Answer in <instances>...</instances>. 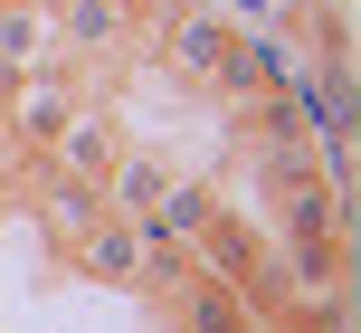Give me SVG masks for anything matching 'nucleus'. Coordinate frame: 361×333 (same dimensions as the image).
<instances>
[{
  "label": "nucleus",
  "instance_id": "f257e3e1",
  "mask_svg": "<svg viewBox=\"0 0 361 333\" xmlns=\"http://www.w3.org/2000/svg\"><path fill=\"white\" fill-rule=\"evenodd\" d=\"M238 57H247V38L219 29V19H171V67L190 76V86H238Z\"/></svg>",
  "mask_w": 361,
  "mask_h": 333
},
{
  "label": "nucleus",
  "instance_id": "f03ea898",
  "mask_svg": "<svg viewBox=\"0 0 361 333\" xmlns=\"http://www.w3.org/2000/svg\"><path fill=\"white\" fill-rule=\"evenodd\" d=\"M67 248H76V267H86V277H105V286H133V277H143V229L114 219V210H95Z\"/></svg>",
  "mask_w": 361,
  "mask_h": 333
},
{
  "label": "nucleus",
  "instance_id": "7ed1b4c3",
  "mask_svg": "<svg viewBox=\"0 0 361 333\" xmlns=\"http://www.w3.org/2000/svg\"><path fill=\"white\" fill-rule=\"evenodd\" d=\"M48 10L38 0H0V76H38L48 67Z\"/></svg>",
  "mask_w": 361,
  "mask_h": 333
},
{
  "label": "nucleus",
  "instance_id": "20e7f679",
  "mask_svg": "<svg viewBox=\"0 0 361 333\" xmlns=\"http://www.w3.org/2000/svg\"><path fill=\"white\" fill-rule=\"evenodd\" d=\"M57 162H67L76 181H105L114 171V133L95 124V114H67V124H57Z\"/></svg>",
  "mask_w": 361,
  "mask_h": 333
},
{
  "label": "nucleus",
  "instance_id": "39448f33",
  "mask_svg": "<svg viewBox=\"0 0 361 333\" xmlns=\"http://www.w3.org/2000/svg\"><path fill=\"white\" fill-rule=\"evenodd\" d=\"M19 86V133H29V143H57V124H67V86H57V76H10Z\"/></svg>",
  "mask_w": 361,
  "mask_h": 333
},
{
  "label": "nucleus",
  "instance_id": "423d86ee",
  "mask_svg": "<svg viewBox=\"0 0 361 333\" xmlns=\"http://www.w3.org/2000/svg\"><path fill=\"white\" fill-rule=\"evenodd\" d=\"M162 171H152V162H114L105 171V200H114V219H152V210H162Z\"/></svg>",
  "mask_w": 361,
  "mask_h": 333
},
{
  "label": "nucleus",
  "instance_id": "0eeeda50",
  "mask_svg": "<svg viewBox=\"0 0 361 333\" xmlns=\"http://www.w3.org/2000/svg\"><path fill=\"white\" fill-rule=\"evenodd\" d=\"M48 219H57V229H67V238H76V229H86V219H95V190H86V181H76V171H57V181H48Z\"/></svg>",
  "mask_w": 361,
  "mask_h": 333
},
{
  "label": "nucleus",
  "instance_id": "6e6552de",
  "mask_svg": "<svg viewBox=\"0 0 361 333\" xmlns=\"http://www.w3.org/2000/svg\"><path fill=\"white\" fill-rule=\"evenodd\" d=\"M0 171H10V143H0Z\"/></svg>",
  "mask_w": 361,
  "mask_h": 333
}]
</instances>
